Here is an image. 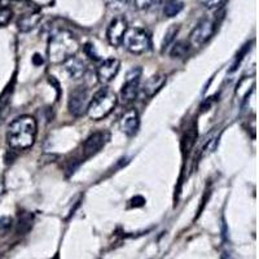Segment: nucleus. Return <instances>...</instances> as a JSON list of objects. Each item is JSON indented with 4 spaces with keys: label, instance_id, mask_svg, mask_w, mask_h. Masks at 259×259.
Listing matches in <instances>:
<instances>
[{
    "label": "nucleus",
    "instance_id": "14",
    "mask_svg": "<svg viewBox=\"0 0 259 259\" xmlns=\"http://www.w3.org/2000/svg\"><path fill=\"white\" fill-rule=\"evenodd\" d=\"M41 13L40 12H31L24 15L22 17L18 18L17 27L21 32H29L32 29H35L41 21Z\"/></svg>",
    "mask_w": 259,
    "mask_h": 259
},
{
    "label": "nucleus",
    "instance_id": "17",
    "mask_svg": "<svg viewBox=\"0 0 259 259\" xmlns=\"http://www.w3.org/2000/svg\"><path fill=\"white\" fill-rule=\"evenodd\" d=\"M32 222H34V217L32 214L27 211H22L18 215V223H17V232L20 233H27L32 227Z\"/></svg>",
    "mask_w": 259,
    "mask_h": 259
},
{
    "label": "nucleus",
    "instance_id": "15",
    "mask_svg": "<svg viewBox=\"0 0 259 259\" xmlns=\"http://www.w3.org/2000/svg\"><path fill=\"white\" fill-rule=\"evenodd\" d=\"M184 8V3L182 0H166L163 6V15L167 18H172L179 15Z\"/></svg>",
    "mask_w": 259,
    "mask_h": 259
},
{
    "label": "nucleus",
    "instance_id": "6",
    "mask_svg": "<svg viewBox=\"0 0 259 259\" xmlns=\"http://www.w3.org/2000/svg\"><path fill=\"white\" fill-rule=\"evenodd\" d=\"M140 78H142V69L134 68L127 74L126 80L121 90V99L123 104H130L136 100L140 91Z\"/></svg>",
    "mask_w": 259,
    "mask_h": 259
},
{
    "label": "nucleus",
    "instance_id": "20",
    "mask_svg": "<svg viewBox=\"0 0 259 259\" xmlns=\"http://www.w3.org/2000/svg\"><path fill=\"white\" fill-rule=\"evenodd\" d=\"M187 51H188V45H187L186 41H177L171 50L170 55L174 59H182V57L186 56Z\"/></svg>",
    "mask_w": 259,
    "mask_h": 259
},
{
    "label": "nucleus",
    "instance_id": "2",
    "mask_svg": "<svg viewBox=\"0 0 259 259\" xmlns=\"http://www.w3.org/2000/svg\"><path fill=\"white\" fill-rule=\"evenodd\" d=\"M79 51V41L69 30H59L48 40L47 55L52 64H64Z\"/></svg>",
    "mask_w": 259,
    "mask_h": 259
},
{
    "label": "nucleus",
    "instance_id": "13",
    "mask_svg": "<svg viewBox=\"0 0 259 259\" xmlns=\"http://www.w3.org/2000/svg\"><path fill=\"white\" fill-rule=\"evenodd\" d=\"M65 70L68 71L69 77L71 79H79L84 75L85 73V64L80 59H78L77 56H73L70 59H68L64 62Z\"/></svg>",
    "mask_w": 259,
    "mask_h": 259
},
{
    "label": "nucleus",
    "instance_id": "8",
    "mask_svg": "<svg viewBox=\"0 0 259 259\" xmlns=\"http://www.w3.org/2000/svg\"><path fill=\"white\" fill-rule=\"evenodd\" d=\"M109 133H106V131H96V133L91 134L82 144L80 162H84V159L95 156L97 152H100L104 145L106 144V142L109 140Z\"/></svg>",
    "mask_w": 259,
    "mask_h": 259
},
{
    "label": "nucleus",
    "instance_id": "19",
    "mask_svg": "<svg viewBox=\"0 0 259 259\" xmlns=\"http://www.w3.org/2000/svg\"><path fill=\"white\" fill-rule=\"evenodd\" d=\"M196 139H197V127H196V124H192L191 128L187 130V134L184 136V142H183L184 144H187V152H189L192 149V147L196 143Z\"/></svg>",
    "mask_w": 259,
    "mask_h": 259
},
{
    "label": "nucleus",
    "instance_id": "5",
    "mask_svg": "<svg viewBox=\"0 0 259 259\" xmlns=\"http://www.w3.org/2000/svg\"><path fill=\"white\" fill-rule=\"evenodd\" d=\"M217 25L214 21L209 18H203L197 24L189 34V45L194 48H200L203 45H206L212 35H214Z\"/></svg>",
    "mask_w": 259,
    "mask_h": 259
},
{
    "label": "nucleus",
    "instance_id": "22",
    "mask_svg": "<svg viewBox=\"0 0 259 259\" xmlns=\"http://www.w3.org/2000/svg\"><path fill=\"white\" fill-rule=\"evenodd\" d=\"M13 219L9 217H2L0 218V236H6L9 231L12 230Z\"/></svg>",
    "mask_w": 259,
    "mask_h": 259
},
{
    "label": "nucleus",
    "instance_id": "21",
    "mask_svg": "<svg viewBox=\"0 0 259 259\" xmlns=\"http://www.w3.org/2000/svg\"><path fill=\"white\" fill-rule=\"evenodd\" d=\"M13 12L9 7H0V27L6 26L12 20Z\"/></svg>",
    "mask_w": 259,
    "mask_h": 259
},
{
    "label": "nucleus",
    "instance_id": "25",
    "mask_svg": "<svg viewBox=\"0 0 259 259\" xmlns=\"http://www.w3.org/2000/svg\"><path fill=\"white\" fill-rule=\"evenodd\" d=\"M106 2V4H108V6H110V7H119V6H122V4L123 3H126V2H128V0H105Z\"/></svg>",
    "mask_w": 259,
    "mask_h": 259
},
{
    "label": "nucleus",
    "instance_id": "3",
    "mask_svg": "<svg viewBox=\"0 0 259 259\" xmlns=\"http://www.w3.org/2000/svg\"><path fill=\"white\" fill-rule=\"evenodd\" d=\"M117 103V95L108 87H104L94 95L85 113L92 121H103L114 110Z\"/></svg>",
    "mask_w": 259,
    "mask_h": 259
},
{
    "label": "nucleus",
    "instance_id": "1",
    "mask_svg": "<svg viewBox=\"0 0 259 259\" xmlns=\"http://www.w3.org/2000/svg\"><path fill=\"white\" fill-rule=\"evenodd\" d=\"M38 134V124L31 115H21L9 124L7 143L12 149L25 150L34 145Z\"/></svg>",
    "mask_w": 259,
    "mask_h": 259
},
{
    "label": "nucleus",
    "instance_id": "24",
    "mask_svg": "<svg viewBox=\"0 0 259 259\" xmlns=\"http://www.w3.org/2000/svg\"><path fill=\"white\" fill-rule=\"evenodd\" d=\"M197 2L201 6L206 7V8L209 9L219 8V7L224 3V0H197Z\"/></svg>",
    "mask_w": 259,
    "mask_h": 259
},
{
    "label": "nucleus",
    "instance_id": "12",
    "mask_svg": "<svg viewBox=\"0 0 259 259\" xmlns=\"http://www.w3.org/2000/svg\"><path fill=\"white\" fill-rule=\"evenodd\" d=\"M166 75L165 74H156L153 77H150L147 82L144 83L140 91H139V95L143 97V99H150V97H153L159 90L165 85L166 83Z\"/></svg>",
    "mask_w": 259,
    "mask_h": 259
},
{
    "label": "nucleus",
    "instance_id": "18",
    "mask_svg": "<svg viewBox=\"0 0 259 259\" xmlns=\"http://www.w3.org/2000/svg\"><path fill=\"white\" fill-rule=\"evenodd\" d=\"M179 29H180L179 25H172V26L166 31L165 38H163V41H162V50H165V48H167L168 46L174 43L175 38H177L178 35V32H179Z\"/></svg>",
    "mask_w": 259,
    "mask_h": 259
},
{
    "label": "nucleus",
    "instance_id": "7",
    "mask_svg": "<svg viewBox=\"0 0 259 259\" xmlns=\"http://www.w3.org/2000/svg\"><path fill=\"white\" fill-rule=\"evenodd\" d=\"M91 101L89 89L85 87H77L73 90L69 96V112L74 117H82L89 108V104Z\"/></svg>",
    "mask_w": 259,
    "mask_h": 259
},
{
    "label": "nucleus",
    "instance_id": "23",
    "mask_svg": "<svg viewBox=\"0 0 259 259\" xmlns=\"http://www.w3.org/2000/svg\"><path fill=\"white\" fill-rule=\"evenodd\" d=\"M157 0H134V7L139 11H145L149 9L156 4Z\"/></svg>",
    "mask_w": 259,
    "mask_h": 259
},
{
    "label": "nucleus",
    "instance_id": "9",
    "mask_svg": "<svg viewBox=\"0 0 259 259\" xmlns=\"http://www.w3.org/2000/svg\"><path fill=\"white\" fill-rule=\"evenodd\" d=\"M127 29H128V22H127L126 17L117 16V17L113 18L112 22L108 26V31H106V39L109 41V45L113 47L122 46V40H123Z\"/></svg>",
    "mask_w": 259,
    "mask_h": 259
},
{
    "label": "nucleus",
    "instance_id": "16",
    "mask_svg": "<svg viewBox=\"0 0 259 259\" xmlns=\"http://www.w3.org/2000/svg\"><path fill=\"white\" fill-rule=\"evenodd\" d=\"M13 89L12 87H8L3 94L0 95V124L3 123V121L6 119L7 114H8L9 105H11V97H12Z\"/></svg>",
    "mask_w": 259,
    "mask_h": 259
},
{
    "label": "nucleus",
    "instance_id": "11",
    "mask_svg": "<svg viewBox=\"0 0 259 259\" xmlns=\"http://www.w3.org/2000/svg\"><path fill=\"white\" fill-rule=\"evenodd\" d=\"M119 130L122 133L126 134L127 136H134L138 133L139 127H140V115L135 108H128L124 110L123 114L119 117Z\"/></svg>",
    "mask_w": 259,
    "mask_h": 259
},
{
    "label": "nucleus",
    "instance_id": "10",
    "mask_svg": "<svg viewBox=\"0 0 259 259\" xmlns=\"http://www.w3.org/2000/svg\"><path fill=\"white\" fill-rule=\"evenodd\" d=\"M119 69H121V62L119 60L114 59H106L105 61L101 62L99 65V68L96 70V77L97 80L101 83V84H108V83L112 82L117 74L119 73Z\"/></svg>",
    "mask_w": 259,
    "mask_h": 259
},
{
    "label": "nucleus",
    "instance_id": "4",
    "mask_svg": "<svg viewBox=\"0 0 259 259\" xmlns=\"http://www.w3.org/2000/svg\"><path fill=\"white\" fill-rule=\"evenodd\" d=\"M122 46L134 55H142L152 48V39L144 29L128 27L122 40Z\"/></svg>",
    "mask_w": 259,
    "mask_h": 259
}]
</instances>
